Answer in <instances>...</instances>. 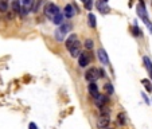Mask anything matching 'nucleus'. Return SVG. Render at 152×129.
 Wrapping results in <instances>:
<instances>
[{
	"mask_svg": "<svg viewBox=\"0 0 152 129\" xmlns=\"http://www.w3.org/2000/svg\"><path fill=\"white\" fill-rule=\"evenodd\" d=\"M43 12H45V15L47 18L53 19L57 13H59V8H58V5H55L54 3H47L45 5V8H43Z\"/></svg>",
	"mask_w": 152,
	"mask_h": 129,
	"instance_id": "nucleus-1",
	"label": "nucleus"
},
{
	"mask_svg": "<svg viewBox=\"0 0 152 129\" xmlns=\"http://www.w3.org/2000/svg\"><path fill=\"white\" fill-rule=\"evenodd\" d=\"M85 78L88 82H96V81L98 80V70L96 67L88 69V71L85 73Z\"/></svg>",
	"mask_w": 152,
	"mask_h": 129,
	"instance_id": "nucleus-2",
	"label": "nucleus"
},
{
	"mask_svg": "<svg viewBox=\"0 0 152 129\" xmlns=\"http://www.w3.org/2000/svg\"><path fill=\"white\" fill-rule=\"evenodd\" d=\"M90 62V55H88V53H81L80 55H78V65H80V67H86L88 65H89Z\"/></svg>",
	"mask_w": 152,
	"mask_h": 129,
	"instance_id": "nucleus-3",
	"label": "nucleus"
},
{
	"mask_svg": "<svg viewBox=\"0 0 152 129\" xmlns=\"http://www.w3.org/2000/svg\"><path fill=\"white\" fill-rule=\"evenodd\" d=\"M109 124H110V118H109V116H101L98 118V121H97V128L98 129H105L109 126Z\"/></svg>",
	"mask_w": 152,
	"mask_h": 129,
	"instance_id": "nucleus-4",
	"label": "nucleus"
},
{
	"mask_svg": "<svg viewBox=\"0 0 152 129\" xmlns=\"http://www.w3.org/2000/svg\"><path fill=\"white\" fill-rule=\"evenodd\" d=\"M94 102H96V105H97L98 108H102L108 104V97L106 96H104V94L98 93L96 97H94Z\"/></svg>",
	"mask_w": 152,
	"mask_h": 129,
	"instance_id": "nucleus-5",
	"label": "nucleus"
},
{
	"mask_svg": "<svg viewBox=\"0 0 152 129\" xmlns=\"http://www.w3.org/2000/svg\"><path fill=\"white\" fill-rule=\"evenodd\" d=\"M76 8H74V5L73 4H67L66 7H65V9H63V15L66 16V18H73L74 15H76Z\"/></svg>",
	"mask_w": 152,
	"mask_h": 129,
	"instance_id": "nucleus-6",
	"label": "nucleus"
},
{
	"mask_svg": "<svg viewBox=\"0 0 152 129\" xmlns=\"http://www.w3.org/2000/svg\"><path fill=\"white\" fill-rule=\"evenodd\" d=\"M97 55H98V59L101 61V63H102V65H108V63H109L108 54H106V51H105L104 49H100L98 51H97Z\"/></svg>",
	"mask_w": 152,
	"mask_h": 129,
	"instance_id": "nucleus-7",
	"label": "nucleus"
},
{
	"mask_svg": "<svg viewBox=\"0 0 152 129\" xmlns=\"http://www.w3.org/2000/svg\"><path fill=\"white\" fill-rule=\"evenodd\" d=\"M69 51H70V55H72L73 58H77L78 55L81 54V49H80V42L77 40L76 43H74V46L73 47H70L69 49Z\"/></svg>",
	"mask_w": 152,
	"mask_h": 129,
	"instance_id": "nucleus-8",
	"label": "nucleus"
},
{
	"mask_svg": "<svg viewBox=\"0 0 152 129\" xmlns=\"http://www.w3.org/2000/svg\"><path fill=\"white\" fill-rule=\"evenodd\" d=\"M77 40H78V36L76 35V34H72V35L69 36L66 39V43H65V46H66V49H70V47H73L74 46V43H76Z\"/></svg>",
	"mask_w": 152,
	"mask_h": 129,
	"instance_id": "nucleus-9",
	"label": "nucleus"
},
{
	"mask_svg": "<svg viewBox=\"0 0 152 129\" xmlns=\"http://www.w3.org/2000/svg\"><path fill=\"white\" fill-rule=\"evenodd\" d=\"M88 89H89V93L92 97H96L97 94H98V86L96 85V82H90L89 86H88Z\"/></svg>",
	"mask_w": 152,
	"mask_h": 129,
	"instance_id": "nucleus-10",
	"label": "nucleus"
},
{
	"mask_svg": "<svg viewBox=\"0 0 152 129\" xmlns=\"http://www.w3.org/2000/svg\"><path fill=\"white\" fill-rule=\"evenodd\" d=\"M97 8H98V11L101 13H108L109 11H110V8L106 5V3H104V1H97Z\"/></svg>",
	"mask_w": 152,
	"mask_h": 129,
	"instance_id": "nucleus-11",
	"label": "nucleus"
},
{
	"mask_svg": "<svg viewBox=\"0 0 152 129\" xmlns=\"http://www.w3.org/2000/svg\"><path fill=\"white\" fill-rule=\"evenodd\" d=\"M58 30L62 32L63 35H66L67 32H70V30H72V24H70V23H62Z\"/></svg>",
	"mask_w": 152,
	"mask_h": 129,
	"instance_id": "nucleus-12",
	"label": "nucleus"
},
{
	"mask_svg": "<svg viewBox=\"0 0 152 129\" xmlns=\"http://www.w3.org/2000/svg\"><path fill=\"white\" fill-rule=\"evenodd\" d=\"M20 0H12V3H11V8H12V12L16 13L19 12V9H20Z\"/></svg>",
	"mask_w": 152,
	"mask_h": 129,
	"instance_id": "nucleus-13",
	"label": "nucleus"
},
{
	"mask_svg": "<svg viewBox=\"0 0 152 129\" xmlns=\"http://www.w3.org/2000/svg\"><path fill=\"white\" fill-rule=\"evenodd\" d=\"M53 22H54V24H59V26H61V24L63 23V15L61 12L57 13V15L53 18Z\"/></svg>",
	"mask_w": 152,
	"mask_h": 129,
	"instance_id": "nucleus-14",
	"label": "nucleus"
},
{
	"mask_svg": "<svg viewBox=\"0 0 152 129\" xmlns=\"http://www.w3.org/2000/svg\"><path fill=\"white\" fill-rule=\"evenodd\" d=\"M117 122H119L121 126L127 124V118H125V114H124V113H119V114H117Z\"/></svg>",
	"mask_w": 152,
	"mask_h": 129,
	"instance_id": "nucleus-15",
	"label": "nucleus"
},
{
	"mask_svg": "<svg viewBox=\"0 0 152 129\" xmlns=\"http://www.w3.org/2000/svg\"><path fill=\"white\" fill-rule=\"evenodd\" d=\"M144 63H145V67H147L148 73H149V76H151V78H152V63H151V61H149V58L144 57Z\"/></svg>",
	"mask_w": 152,
	"mask_h": 129,
	"instance_id": "nucleus-16",
	"label": "nucleus"
},
{
	"mask_svg": "<svg viewBox=\"0 0 152 129\" xmlns=\"http://www.w3.org/2000/svg\"><path fill=\"white\" fill-rule=\"evenodd\" d=\"M8 9V4L5 0H0V12H7Z\"/></svg>",
	"mask_w": 152,
	"mask_h": 129,
	"instance_id": "nucleus-17",
	"label": "nucleus"
},
{
	"mask_svg": "<svg viewBox=\"0 0 152 129\" xmlns=\"http://www.w3.org/2000/svg\"><path fill=\"white\" fill-rule=\"evenodd\" d=\"M141 84L145 86L147 92H149V93H151V92H152V85H151V82H149L148 80H141Z\"/></svg>",
	"mask_w": 152,
	"mask_h": 129,
	"instance_id": "nucleus-18",
	"label": "nucleus"
},
{
	"mask_svg": "<svg viewBox=\"0 0 152 129\" xmlns=\"http://www.w3.org/2000/svg\"><path fill=\"white\" fill-rule=\"evenodd\" d=\"M88 19H89V24H90V27H96V16H94L93 13H89L88 15Z\"/></svg>",
	"mask_w": 152,
	"mask_h": 129,
	"instance_id": "nucleus-19",
	"label": "nucleus"
},
{
	"mask_svg": "<svg viewBox=\"0 0 152 129\" xmlns=\"http://www.w3.org/2000/svg\"><path fill=\"white\" fill-rule=\"evenodd\" d=\"M104 89H105V92H106L108 94H112L113 93V85L110 84V82H108V84H105Z\"/></svg>",
	"mask_w": 152,
	"mask_h": 129,
	"instance_id": "nucleus-20",
	"label": "nucleus"
},
{
	"mask_svg": "<svg viewBox=\"0 0 152 129\" xmlns=\"http://www.w3.org/2000/svg\"><path fill=\"white\" fill-rule=\"evenodd\" d=\"M93 40L92 39H86L85 40V47H86V50H92L93 49Z\"/></svg>",
	"mask_w": 152,
	"mask_h": 129,
	"instance_id": "nucleus-21",
	"label": "nucleus"
},
{
	"mask_svg": "<svg viewBox=\"0 0 152 129\" xmlns=\"http://www.w3.org/2000/svg\"><path fill=\"white\" fill-rule=\"evenodd\" d=\"M19 13L22 15V16H26L27 13H28V8L24 7V5H20V9H19Z\"/></svg>",
	"mask_w": 152,
	"mask_h": 129,
	"instance_id": "nucleus-22",
	"label": "nucleus"
},
{
	"mask_svg": "<svg viewBox=\"0 0 152 129\" xmlns=\"http://www.w3.org/2000/svg\"><path fill=\"white\" fill-rule=\"evenodd\" d=\"M55 38H57L59 42H62V40H63V34L59 31V30H57V31H55Z\"/></svg>",
	"mask_w": 152,
	"mask_h": 129,
	"instance_id": "nucleus-23",
	"label": "nucleus"
},
{
	"mask_svg": "<svg viewBox=\"0 0 152 129\" xmlns=\"http://www.w3.org/2000/svg\"><path fill=\"white\" fill-rule=\"evenodd\" d=\"M32 3V0H20V4H23L24 7H30Z\"/></svg>",
	"mask_w": 152,
	"mask_h": 129,
	"instance_id": "nucleus-24",
	"label": "nucleus"
},
{
	"mask_svg": "<svg viewBox=\"0 0 152 129\" xmlns=\"http://www.w3.org/2000/svg\"><path fill=\"white\" fill-rule=\"evenodd\" d=\"M85 8L88 9V11L92 9V0H85Z\"/></svg>",
	"mask_w": 152,
	"mask_h": 129,
	"instance_id": "nucleus-25",
	"label": "nucleus"
},
{
	"mask_svg": "<svg viewBox=\"0 0 152 129\" xmlns=\"http://www.w3.org/2000/svg\"><path fill=\"white\" fill-rule=\"evenodd\" d=\"M132 31H133V35H135V36H139V35H140V30L137 28V26H135Z\"/></svg>",
	"mask_w": 152,
	"mask_h": 129,
	"instance_id": "nucleus-26",
	"label": "nucleus"
},
{
	"mask_svg": "<svg viewBox=\"0 0 152 129\" xmlns=\"http://www.w3.org/2000/svg\"><path fill=\"white\" fill-rule=\"evenodd\" d=\"M98 77H100V78H104V77H105V73H104L102 69H100V70H98Z\"/></svg>",
	"mask_w": 152,
	"mask_h": 129,
	"instance_id": "nucleus-27",
	"label": "nucleus"
},
{
	"mask_svg": "<svg viewBox=\"0 0 152 129\" xmlns=\"http://www.w3.org/2000/svg\"><path fill=\"white\" fill-rule=\"evenodd\" d=\"M30 129H38V126H36L34 122H31V124H30Z\"/></svg>",
	"mask_w": 152,
	"mask_h": 129,
	"instance_id": "nucleus-28",
	"label": "nucleus"
},
{
	"mask_svg": "<svg viewBox=\"0 0 152 129\" xmlns=\"http://www.w3.org/2000/svg\"><path fill=\"white\" fill-rule=\"evenodd\" d=\"M101 1H104V3H106V1H108V0H101Z\"/></svg>",
	"mask_w": 152,
	"mask_h": 129,
	"instance_id": "nucleus-29",
	"label": "nucleus"
},
{
	"mask_svg": "<svg viewBox=\"0 0 152 129\" xmlns=\"http://www.w3.org/2000/svg\"><path fill=\"white\" fill-rule=\"evenodd\" d=\"M105 129H113V128H109V126H108V128H105Z\"/></svg>",
	"mask_w": 152,
	"mask_h": 129,
	"instance_id": "nucleus-30",
	"label": "nucleus"
},
{
	"mask_svg": "<svg viewBox=\"0 0 152 129\" xmlns=\"http://www.w3.org/2000/svg\"><path fill=\"white\" fill-rule=\"evenodd\" d=\"M82 1H84V3H85V0H82Z\"/></svg>",
	"mask_w": 152,
	"mask_h": 129,
	"instance_id": "nucleus-31",
	"label": "nucleus"
}]
</instances>
